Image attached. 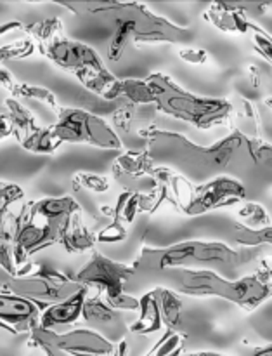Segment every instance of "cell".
Segmentation results:
<instances>
[{"mask_svg":"<svg viewBox=\"0 0 272 356\" xmlns=\"http://www.w3.org/2000/svg\"><path fill=\"white\" fill-rule=\"evenodd\" d=\"M186 348V336L177 330L167 329L158 343L144 356H179Z\"/></svg>","mask_w":272,"mask_h":356,"instance_id":"25","label":"cell"},{"mask_svg":"<svg viewBox=\"0 0 272 356\" xmlns=\"http://www.w3.org/2000/svg\"><path fill=\"white\" fill-rule=\"evenodd\" d=\"M10 134H12V131H10L9 120H7L6 115H0V139L7 138Z\"/></svg>","mask_w":272,"mask_h":356,"instance_id":"35","label":"cell"},{"mask_svg":"<svg viewBox=\"0 0 272 356\" xmlns=\"http://www.w3.org/2000/svg\"><path fill=\"white\" fill-rule=\"evenodd\" d=\"M248 3H214L207 13V19L228 33H248L253 23H250Z\"/></svg>","mask_w":272,"mask_h":356,"instance_id":"16","label":"cell"},{"mask_svg":"<svg viewBox=\"0 0 272 356\" xmlns=\"http://www.w3.org/2000/svg\"><path fill=\"white\" fill-rule=\"evenodd\" d=\"M66 221H54V222H40L35 221L28 216V205H24L19 212V219H17L16 233L12 238V254L14 263L17 268L28 263L31 256L38 250L51 247L54 243H59L61 238V232L65 228Z\"/></svg>","mask_w":272,"mask_h":356,"instance_id":"10","label":"cell"},{"mask_svg":"<svg viewBox=\"0 0 272 356\" xmlns=\"http://www.w3.org/2000/svg\"><path fill=\"white\" fill-rule=\"evenodd\" d=\"M30 344H49L66 356H114V344L90 329L58 334L35 327L30 332Z\"/></svg>","mask_w":272,"mask_h":356,"instance_id":"9","label":"cell"},{"mask_svg":"<svg viewBox=\"0 0 272 356\" xmlns=\"http://www.w3.org/2000/svg\"><path fill=\"white\" fill-rule=\"evenodd\" d=\"M44 309L28 299L17 298L9 292H0V329L12 336L21 332H31L38 327Z\"/></svg>","mask_w":272,"mask_h":356,"instance_id":"13","label":"cell"},{"mask_svg":"<svg viewBox=\"0 0 272 356\" xmlns=\"http://www.w3.org/2000/svg\"><path fill=\"white\" fill-rule=\"evenodd\" d=\"M128 343L125 339L118 341L117 344H114V356H128Z\"/></svg>","mask_w":272,"mask_h":356,"instance_id":"37","label":"cell"},{"mask_svg":"<svg viewBox=\"0 0 272 356\" xmlns=\"http://www.w3.org/2000/svg\"><path fill=\"white\" fill-rule=\"evenodd\" d=\"M76 183L82 188L90 191H97V193H103L110 188V181L106 177H99L96 174H78L76 176Z\"/></svg>","mask_w":272,"mask_h":356,"instance_id":"32","label":"cell"},{"mask_svg":"<svg viewBox=\"0 0 272 356\" xmlns=\"http://www.w3.org/2000/svg\"><path fill=\"white\" fill-rule=\"evenodd\" d=\"M253 30V45H255V51L260 52L267 61H271V54H272V49H271V37L267 33H264L259 26L252 24Z\"/></svg>","mask_w":272,"mask_h":356,"instance_id":"33","label":"cell"},{"mask_svg":"<svg viewBox=\"0 0 272 356\" xmlns=\"http://www.w3.org/2000/svg\"><path fill=\"white\" fill-rule=\"evenodd\" d=\"M179 58L186 63H191V65H205L208 54L207 51H201V49H182V51H179Z\"/></svg>","mask_w":272,"mask_h":356,"instance_id":"34","label":"cell"},{"mask_svg":"<svg viewBox=\"0 0 272 356\" xmlns=\"http://www.w3.org/2000/svg\"><path fill=\"white\" fill-rule=\"evenodd\" d=\"M142 277L158 278V287H165L173 294L193 296V298H219L235 302L239 308L252 312L271 298V266H264L259 273L248 277H221L208 270H160ZM149 278V280H153Z\"/></svg>","mask_w":272,"mask_h":356,"instance_id":"3","label":"cell"},{"mask_svg":"<svg viewBox=\"0 0 272 356\" xmlns=\"http://www.w3.org/2000/svg\"><path fill=\"white\" fill-rule=\"evenodd\" d=\"M87 292H89V289H83L78 294L71 296V298L65 299V301L47 306L42 312L38 327L54 330L56 327L69 325V323L78 322V318L82 316V306L87 299Z\"/></svg>","mask_w":272,"mask_h":356,"instance_id":"15","label":"cell"},{"mask_svg":"<svg viewBox=\"0 0 272 356\" xmlns=\"http://www.w3.org/2000/svg\"><path fill=\"white\" fill-rule=\"evenodd\" d=\"M17 28H23V24H21L19 21H9V23L2 24V26H0V38H2L6 33H9V31L17 30Z\"/></svg>","mask_w":272,"mask_h":356,"instance_id":"36","label":"cell"},{"mask_svg":"<svg viewBox=\"0 0 272 356\" xmlns=\"http://www.w3.org/2000/svg\"><path fill=\"white\" fill-rule=\"evenodd\" d=\"M12 96L14 97H28V99L42 101V103L47 104V106L58 110V101H56V96L51 92V90L45 89V87L17 82V86L14 87V90H12Z\"/></svg>","mask_w":272,"mask_h":356,"instance_id":"27","label":"cell"},{"mask_svg":"<svg viewBox=\"0 0 272 356\" xmlns=\"http://www.w3.org/2000/svg\"><path fill=\"white\" fill-rule=\"evenodd\" d=\"M127 238V229L125 226L121 225L120 221L113 219L106 228L101 229L96 236V242L99 243H117V242H124Z\"/></svg>","mask_w":272,"mask_h":356,"instance_id":"30","label":"cell"},{"mask_svg":"<svg viewBox=\"0 0 272 356\" xmlns=\"http://www.w3.org/2000/svg\"><path fill=\"white\" fill-rule=\"evenodd\" d=\"M35 346L40 348V350L45 353V356H66L65 353H61V351L56 350V348L49 346V344H35Z\"/></svg>","mask_w":272,"mask_h":356,"instance_id":"38","label":"cell"},{"mask_svg":"<svg viewBox=\"0 0 272 356\" xmlns=\"http://www.w3.org/2000/svg\"><path fill=\"white\" fill-rule=\"evenodd\" d=\"M2 292L17 296V298L28 299L45 309L47 306L61 302L71 296L83 291V285L76 284L66 275L59 273L54 268H49L45 264L38 266L24 277H9L2 285Z\"/></svg>","mask_w":272,"mask_h":356,"instance_id":"6","label":"cell"},{"mask_svg":"<svg viewBox=\"0 0 272 356\" xmlns=\"http://www.w3.org/2000/svg\"><path fill=\"white\" fill-rule=\"evenodd\" d=\"M114 170L124 174H153L155 167L148 155L142 153H124L114 160Z\"/></svg>","mask_w":272,"mask_h":356,"instance_id":"26","label":"cell"},{"mask_svg":"<svg viewBox=\"0 0 272 356\" xmlns=\"http://www.w3.org/2000/svg\"><path fill=\"white\" fill-rule=\"evenodd\" d=\"M232 240L238 245L245 247V249H257V247L271 245L272 242V228L264 226V228L253 229L248 228L241 222H232Z\"/></svg>","mask_w":272,"mask_h":356,"instance_id":"23","label":"cell"},{"mask_svg":"<svg viewBox=\"0 0 272 356\" xmlns=\"http://www.w3.org/2000/svg\"><path fill=\"white\" fill-rule=\"evenodd\" d=\"M101 14L113 17L114 35L110 45V59L120 61L128 44H179L191 37L189 30L176 26L165 17L156 16L141 3L108 2Z\"/></svg>","mask_w":272,"mask_h":356,"instance_id":"4","label":"cell"},{"mask_svg":"<svg viewBox=\"0 0 272 356\" xmlns=\"http://www.w3.org/2000/svg\"><path fill=\"white\" fill-rule=\"evenodd\" d=\"M59 243L65 247L68 252H83L87 249H92L96 245V236L83 226L78 212L71 214L66 221L65 228L61 232Z\"/></svg>","mask_w":272,"mask_h":356,"instance_id":"19","label":"cell"},{"mask_svg":"<svg viewBox=\"0 0 272 356\" xmlns=\"http://www.w3.org/2000/svg\"><path fill=\"white\" fill-rule=\"evenodd\" d=\"M42 52L59 68L75 73L83 86L94 76L111 75L92 47L82 42L69 40L59 31L42 44Z\"/></svg>","mask_w":272,"mask_h":356,"instance_id":"8","label":"cell"},{"mask_svg":"<svg viewBox=\"0 0 272 356\" xmlns=\"http://www.w3.org/2000/svg\"><path fill=\"white\" fill-rule=\"evenodd\" d=\"M33 51H35V45L33 42L30 40H21V42H14V44L2 45V47H0V66H2V63L7 61V59L26 58V56H30Z\"/></svg>","mask_w":272,"mask_h":356,"instance_id":"29","label":"cell"},{"mask_svg":"<svg viewBox=\"0 0 272 356\" xmlns=\"http://www.w3.org/2000/svg\"><path fill=\"white\" fill-rule=\"evenodd\" d=\"M239 216H241L243 219H246V222L250 225L248 228L259 229L264 228V226H269L267 225V222H269V218H267V212L262 205L246 204L245 207L239 211Z\"/></svg>","mask_w":272,"mask_h":356,"instance_id":"28","label":"cell"},{"mask_svg":"<svg viewBox=\"0 0 272 356\" xmlns=\"http://www.w3.org/2000/svg\"><path fill=\"white\" fill-rule=\"evenodd\" d=\"M132 277H134L132 266L117 263V261L96 252L82 270L76 271L71 280L87 289L90 285L99 287L104 292V298H114V296L125 292V287L130 284Z\"/></svg>","mask_w":272,"mask_h":356,"instance_id":"11","label":"cell"},{"mask_svg":"<svg viewBox=\"0 0 272 356\" xmlns=\"http://www.w3.org/2000/svg\"><path fill=\"white\" fill-rule=\"evenodd\" d=\"M103 301L106 302L111 309H114V312H139V299L130 294H125V292L114 296V298H104Z\"/></svg>","mask_w":272,"mask_h":356,"instance_id":"31","label":"cell"},{"mask_svg":"<svg viewBox=\"0 0 272 356\" xmlns=\"http://www.w3.org/2000/svg\"><path fill=\"white\" fill-rule=\"evenodd\" d=\"M117 97H125L130 104H155V96L146 80H117L106 92L104 101H114Z\"/></svg>","mask_w":272,"mask_h":356,"instance_id":"20","label":"cell"},{"mask_svg":"<svg viewBox=\"0 0 272 356\" xmlns=\"http://www.w3.org/2000/svg\"><path fill=\"white\" fill-rule=\"evenodd\" d=\"M82 316L90 330L103 336L111 344H117L118 341L125 339V334L128 332V323L125 322L124 315L111 309L103 301V298L85 299L82 306Z\"/></svg>","mask_w":272,"mask_h":356,"instance_id":"14","label":"cell"},{"mask_svg":"<svg viewBox=\"0 0 272 356\" xmlns=\"http://www.w3.org/2000/svg\"><path fill=\"white\" fill-rule=\"evenodd\" d=\"M153 291H155L160 313H162L163 327L176 330L180 325V318H182V302L177 298V294H173L172 291L165 287H155Z\"/></svg>","mask_w":272,"mask_h":356,"instance_id":"22","label":"cell"},{"mask_svg":"<svg viewBox=\"0 0 272 356\" xmlns=\"http://www.w3.org/2000/svg\"><path fill=\"white\" fill-rule=\"evenodd\" d=\"M260 249L235 250L222 242H187L173 243L162 249H142L141 256L132 264L135 275H148L160 270H208L222 271L229 280H236L238 268L248 266L252 261L259 259Z\"/></svg>","mask_w":272,"mask_h":356,"instance_id":"2","label":"cell"},{"mask_svg":"<svg viewBox=\"0 0 272 356\" xmlns=\"http://www.w3.org/2000/svg\"><path fill=\"white\" fill-rule=\"evenodd\" d=\"M21 146L33 153H54L61 146V143L54 138L51 127H37L21 143Z\"/></svg>","mask_w":272,"mask_h":356,"instance_id":"24","label":"cell"},{"mask_svg":"<svg viewBox=\"0 0 272 356\" xmlns=\"http://www.w3.org/2000/svg\"><path fill=\"white\" fill-rule=\"evenodd\" d=\"M246 197V190L238 179L219 176L208 183L200 184L193 190L189 202L184 205L182 212L187 216H200L208 211L231 207Z\"/></svg>","mask_w":272,"mask_h":356,"instance_id":"12","label":"cell"},{"mask_svg":"<svg viewBox=\"0 0 272 356\" xmlns=\"http://www.w3.org/2000/svg\"><path fill=\"white\" fill-rule=\"evenodd\" d=\"M78 204L71 197L42 198V200L28 205V216L40 222L65 221L66 218L78 212Z\"/></svg>","mask_w":272,"mask_h":356,"instance_id":"17","label":"cell"},{"mask_svg":"<svg viewBox=\"0 0 272 356\" xmlns=\"http://www.w3.org/2000/svg\"><path fill=\"white\" fill-rule=\"evenodd\" d=\"M149 162L158 169H172L191 184H205L219 176H224L239 155L253 162L271 160V145L246 138L235 131L228 138L212 146H198L189 139L165 131H151L146 148Z\"/></svg>","mask_w":272,"mask_h":356,"instance_id":"1","label":"cell"},{"mask_svg":"<svg viewBox=\"0 0 272 356\" xmlns=\"http://www.w3.org/2000/svg\"><path fill=\"white\" fill-rule=\"evenodd\" d=\"M252 356H272V348L271 344L269 346H264V348H259V350L255 351Z\"/></svg>","mask_w":272,"mask_h":356,"instance_id":"39","label":"cell"},{"mask_svg":"<svg viewBox=\"0 0 272 356\" xmlns=\"http://www.w3.org/2000/svg\"><path fill=\"white\" fill-rule=\"evenodd\" d=\"M162 329L163 320L158 301H156V294L155 291H149L139 299V318L128 325V332L148 336V334L160 332Z\"/></svg>","mask_w":272,"mask_h":356,"instance_id":"18","label":"cell"},{"mask_svg":"<svg viewBox=\"0 0 272 356\" xmlns=\"http://www.w3.org/2000/svg\"><path fill=\"white\" fill-rule=\"evenodd\" d=\"M6 108H7V120H9L10 131L16 136V139L21 143L38 127L37 120H35L33 113H31L28 108H24L23 104L19 103L14 97H9L6 99Z\"/></svg>","mask_w":272,"mask_h":356,"instance_id":"21","label":"cell"},{"mask_svg":"<svg viewBox=\"0 0 272 356\" xmlns=\"http://www.w3.org/2000/svg\"><path fill=\"white\" fill-rule=\"evenodd\" d=\"M146 82L153 90L155 106L160 111L203 131L224 124L232 113V104L228 99L191 94L163 73H151Z\"/></svg>","mask_w":272,"mask_h":356,"instance_id":"5","label":"cell"},{"mask_svg":"<svg viewBox=\"0 0 272 356\" xmlns=\"http://www.w3.org/2000/svg\"><path fill=\"white\" fill-rule=\"evenodd\" d=\"M187 356H224L221 353H214V351H200V353H191Z\"/></svg>","mask_w":272,"mask_h":356,"instance_id":"40","label":"cell"},{"mask_svg":"<svg viewBox=\"0 0 272 356\" xmlns=\"http://www.w3.org/2000/svg\"><path fill=\"white\" fill-rule=\"evenodd\" d=\"M59 120L52 125V134L59 143H83L103 149H121L120 138L108 122L92 111L58 108Z\"/></svg>","mask_w":272,"mask_h":356,"instance_id":"7","label":"cell"}]
</instances>
